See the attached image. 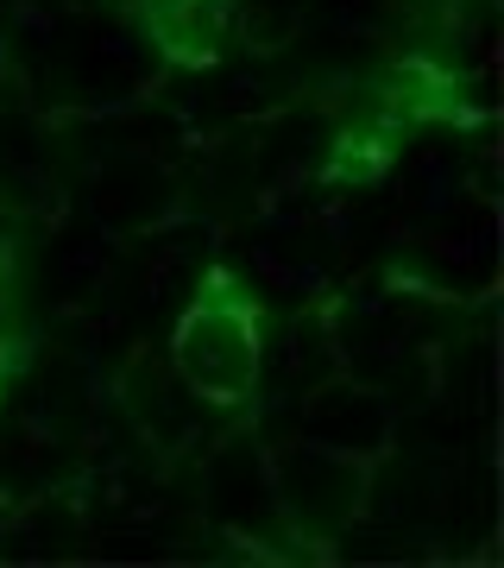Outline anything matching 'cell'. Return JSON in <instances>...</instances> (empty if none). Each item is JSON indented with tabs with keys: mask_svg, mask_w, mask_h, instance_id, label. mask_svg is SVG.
Here are the masks:
<instances>
[{
	"mask_svg": "<svg viewBox=\"0 0 504 568\" xmlns=\"http://www.w3.org/2000/svg\"><path fill=\"white\" fill-rule=\"evenodd\" d=\"M171 366H177L183 386L215 410H234L259 392L265 310L253 304V291H246L227 265L202 272L189 310H183L177 328H171Z\"/></svg>",
	"mask_w": 504,
	"mask_h": 568,
	"instance_id": "6da1fadb",
	"label": "cell"
},
{
	"mask_svg": "<svg viewBox=\"0 0 504 568\" xmlns=\"http://www.w3.org/2000/svg\"><path fill=\"white\" fill-rule=\"evenodd\" d=\"M133 20L171 63L208 70L222 63L227 32H234V0H133Z\"/></svg>",
	"mask_w": 504,
	"mask_h": 568,
	"instance_id": "7a4b0ae2",
	"label": "cell"
}]
</instances>
